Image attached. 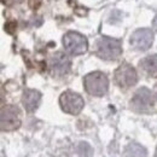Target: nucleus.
<instances>
[{
	"mask_svg": "<svg viewBox=\"0 0 157 157\" xmlns=\"http://www.w3.org/2000/svg\"><path fill=\"white\" fill-rule=\"evenodd\" d=\"M96 56L104 60H116L122 55V45L117 39L101 36L96 42Z\"/></svg>",
	"mask_w": 157,
	"mask_h": 157,
	"instance_id": "obj_1",
	"label": "nucleus"
},
{
	"mask_svg": "<svg viewBox=\"0 0 157 157\" xmlns=\"http://www.w3.org/2000/svg\"><path fill=\"white\" fill-rule=\"evenodd\" d=\"M85 91L94 97H103L109 90L108 76L101 71H92L83 78Z\"/></svg>",
	"mask_w": 157,
	"mask_h": 157,
	"instance_id": "obj_2",
	"label": "nucleus"
},
{
	"mask_svg": "<svg viewBox=\"0 0 157 157\" xmlns=\"http://www.w3.org/2000/svg\"><path fill=\"white\" fill-rule=\"evenodd\" d=\"M131 109L138 114H151L155 109V98L146 87L139 88L129 101Z\"/></svg>",
	"mask_w": 157,
	"mask_h": 157,
	"instance_id": "obj_3",
	"label": "nucleus"
},
{
	"mask_svg": "<svg viewBox=\"0 0 157 157\" xmlns=\"http://www.w3.org/2000/svg\"><path fill=\"white\" fill-rule=\"evenodd\" d=\"M63 46L67 53L71 56H80L87 52L88 41L86 36L78 32H68L63 36Z\"/></svg>",
	"mask_w": 157,
	"mask_h": 157,
	"instance_id": "obj_4",
	"label": "nucleus"
},
{
	"mask_svg": "<svg viewBox=\"0 0 157 157\" xmlns=\"http://www.w3.org/2000/svg\"><path fill=\"white\" fill-rule=\"evenodd\" d=\"M21 110L16 105H6L1 108L0 128L2 132H12L21 127Z\"/></svg>",
	"mask_w": 157,
	"mask_h": 157,
	"instance_id": "obj_5",
	"label": "nucleus"
},
{
	"mask_svg": "<svg viewBox=\"0 0 157 157\" xmlns=\"http://www.w3.org/2000/svg\"><path fill=\"white\" fill-rule=\"evenodd\" d=\"M115 83L122 90H128L138 82V74L134 67L128 63H122L114 73Z\"/></svg>",
	"mask_w": 157,
	"mask_h": 157,
	"instance_id": "obj_6",
	"label": "nucleus"
},
{
	"mask_svg": "<svg viewBox=\"0 0 157 157\" xmlns=\"http://www.w3.org/2000/svg\"><path fill=\"white\" fill-rule=\"evenodd\" d=\"M59 105L64 113L69 115H78L85 106V100L78 93L65 91L59 97Z\"/></svg>",
	"mask_w": 157,
	"mask_h": 157,
	"instance_id": "obj_7",
	"label": "nucleus"
},
{
	"mask_svg": "<svg viewBox=\"0 0 157 157\" xmlns=\"http://www.w3.org/2000/svg\"><path fill=\"white\" fill-rule=\"evenodd\" d=\"M48 67H50V71L53 76H64L70 71L71 60L65 53L58 51L51 56L50 62H48Z\"/></svg>",
	"mask_w": 157,
	"mask_h": 157,
	"instance_id": "obj_8",
	"label": "nucleus"
},
{
	"mask_svg": "<svg viewBox=\"0 0 157 157\" xmlns=\"http://www.w3.org/2000/svg\"><path fill=\"white\" fill-rule=\"evenodd\" d=\"M131 46L138 51H146L151 47L154 42V32L147 28H141L136 30L131 36Z\"/></svg>",
	"mask_w": 157,
	"mask_h": 157,
	"instance_id": "obj_9",
	"label": "nucleus"
},
{
	"mask_svg": "<svg viewBox=\"0 0 157 157\" xmlns=\"http://www.w3.org/2000/svg\"><path fill=\"white\" fill-rule=\"evenodd\" d=\"M41 101V93L38 90L25 88L22 94V104L28 113H34L40 105Z\"/></svg>",
	"mask_w": 157,
	"mask_h": 157,
	"instance_id": "obj_10",
	"label": "nucleus"
},
{
	"mask_svg": "<svg viewBox=\"0 0 157 157\" xmlns=\"http://www.w3.org/2000/svg\"><path fill=\"white\" fill-rule=\"evenodd\" d=\"M139 69L146 76L157 78V55H151L139 62Z\"/></svg>",
	"mask_w": 157,
	"mask_h": 157,
	"instance_id": "obj_11",
	"label": "nucleus"
},
{
	"mask_svg": "<svg viewBox=\"0 0 157 157\" xmlns=\"http://www.w3.org/2000/svg\"><path fill=\"white\" fill-rule=\"evenodd\" d=\"M124 157H145L146 156V150L141 145L131 143L126 146L124 149Z\"/></svg>",
	"mask_w": 157,
	"mask_h": 157,
	"instance_id": "obj_12",
	"label": "nucleus"
},
{
	"mask_svg": "<svg viewBox=\"0 0 157 157\" xmlns=\"http://www.w3.org/2000/svg\"><path fill=\"white\" fill-rule=\"evenodd\" d=\"M16 28H17V23L16 22H7L5 24V30L9 33V34H13L16 32Z\"/></svg>",
	"mask_w": 157,
	"mask_h": 157,
	"instance_id": "obj_13",
	"label": "nucleus"
},
{
	"mask_svg": "<svg viewBox=\"0 0 157 157\" xmlns=\"http://www.w3.org/2000/svg\"><path fill=\"white\" fill-rule=\"evenodd\" d=\"M154 28H155V30L157 32V15H156V17H155V20H154Z\"/></svg>",
	"mask_w": 157,
	"mask_h": 157,
	"instance_id": "obj_14",
	"label": "nucleus"
},
{
	"mask_svg": "<svg viewBox=\"0 0 157 157\" xmlns=\"http://www.w3.org/2000/svg\"><path fill=\"white\" fill-rule=\"evenodd\" d=\"M155 94H156V99H157V87H156V92H155Z\"/></svg>",
	"mask_w": 157,
	"mask_h": 157,
	"instance_id": "obj_15",
	"label": "nucleus"
},
{
	"mask_svg": "<svg viewBox=\"0 0 157 157\" xmlns=\"http://www.w3.org/2000/svg\"><path fill=\"white\" fill-rule=\"evenodd\" d=\"M156 157H157V150H156Z\"/></svg>",
	"mask_w": 157,
	"mask_h": 157,
	"instance_id": "obj_16",
	"label": "nucleus"
}]
</instances>
